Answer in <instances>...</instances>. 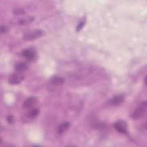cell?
<instances>
[{"label": "cell", "mask_w": 147, "mask_h": 147, "mask_svg": "<svg viewBox=\"0 0 147 147\" xmlns=\"http://www.w3.org/2000/svg\"><path fill=\"white\" fill-rule=\"evenodd\" d=\"M24 76L18 72L17 74H13L9 77L8 83L11 85L18 84L24 79Z\"/></svg>", "instance_id": "277c9868"}, {"label": "cell", "mask_w": 147, "mask_h": 147, "mask_svg": "<svg viewBox=\"0 0 147 147\" xmlns=\"http://www.w3.org/2000/svg\"><path fill=\"white\" fill-rule=\"evenodd\" d=\"M50 83L54 86H59L64 83V79L61 77L55 76L51 78Z\"/></svg>", "instance_id": "30bf717a"}, {"label": "cell", "mask_w": 147, "mask_h": 147, "mask_svg": "<svg viewBox=\"0 0 147 147\" xmlns=\"http://www.w3.org/2000/svg\"><path fill=\"white\" fill-rule=\"evenodd\" d=\"M38 101V99L35 96H30L27 98L23 103V107L25 109H29L35 105Z\"/></svg>", "instance_id": "52a82bcc"}, {"label": "cell", "mask_w": 147, "mask_h": 147, "mask_svg": "<svg viewBox=\"0 0 147 147\" xmlns=\"http://www.w3.org/2000/svg\"><path fill=\"white\" fill-rule=\"evenodd\" d=\"M86 22V18H82V19L80 21V22H79V24L78 25V26H76V32H79V31H80V30L82 29V28L84 27V26Z\"/></svg>", "instance_id": "5bb4252c"}, {"label": "cell", "mask_w": 147, "mask_h": 147, "mask_svg": "<svg viewBox=\"0 0 147 147\" xmlns=\"http://www.w3.org/2000/svg\"><path fill=\"white\" fill-rule=\"evenodd\" d=\"M7 121H8L9 123H11L13 122V117L11 115H9L7 117Z\"/></svg>", "instance_id": "2e32d148"}, {"label": "cell", "mask_w": 147, "mask_h": 147, "mask_svg": "<svg viewBox=\"0 0 147 147\" xmlns=\"http://www.w3.org/2000/svg\"><path fill=\"white\" fill-rule=\"evenodd\" d=\"M147 104L146 101H143L139 103L136 109L131 115V117L134 119H138L144 116L146 111Z\"/></svg>", "instance_id": "7a4b0ae2"}, {"label": "cell", "mask_w": 147, "mask_h": 147, "mask_svg": "<svg viewBox=\"0 0 147 147\" xmlns=\"http://www.w3.org/2000/svg\"><path fill=\"white\" fill-rule=\"evenodd\" d=\"M34 20V17L32 16H28L14 18L11 20V23L15 25H21L24 26L27 25L32 23Z\"/></svg>", "instance_id": "3957f363"}, {"label": "cell", "mask_w": 147, "mask_h": 147, "mask_svg": "<svg viewBox=\"0 0 147 147\" xmlns=\"http://www.w3.org/2000/svg\"><path fill=\"white\" fill-rule=\"evenodd\" d=\"M8 27L6 25H1V28H0V32H1V34H3V33H6L7 31H8Z\"/></svg>", "instance_id": "9a60e30c"}, {"label": "cell", "mask_w": 147, "mask_h": 147, "mask_svg": "<svg viewBox=\"0 0 147 147\" xmlns=\"http://www.w3.org/2000/svg\"><path fill=\"white\" fill-rule=\"evenodd\" d=\"M45 34V32L40 29L30 30L26 32L23 36V39L25 41L33 40L36 38L42 37Z\"/></svg>", "instance_id": "6da1fadb"}, {"label": "cell", "mask_w": 147, "mask_h": 147, "mask_svg": "<svg viewBox=\"0 0 147 147\" xmlns=\"http://www.w3.org/2000/svg\"><path fill=\"white\" fill-rule=\"evenodd\" d=\"M28 65L26 63L20 62L16 64L15 69L17 72L20 73L28 69Z\"/></svg>", "instance_id": "8fae6325"}, {"label": "cell", "mask_w": 147, "mask_h": 147, "mask_svg": "<svg viewBox=\"0 0 147 147\" xmlns=\"http://www.w3.org/2000/svg\"><path fill=\"white\" fill-rule=\"evenodd\" d=\"M114 126L115 129L119 133L122 134H126L127 133V123L125 121L119 120L117 121L114 124Z\"/></svg>", "instance_id": "5b68a950"}, {"label": "cell", "mask_w": 147, "mask_h": 147, "mask_svg": "<svg viewBox=\"0 0 147 147\" xmlns=\"http://www.w3.org/2000/svg\"><path fill=\"white\" fill-rule=\"evenodd\" d=\"M124 99V96L123 95L119 94L113 96L110 100V103L112 105H118L121 104Z\"/></svg>", "instance_id": "ba28073f"}, {"label": "cell", "mask_w": 147, "mask_h": 147, "mask_svg": "<svg viewBox=\"0 0 147 147\" xmlns=\"http://www.w3.org/2000/svg\"><path fill=\"white\" fill-rule=\"evenodd\" d=\"M70 126V123L68 122H64L61 123L57 127V132L59 135L63 134Z\"/></svg>", "instance_id": "9c48e42d"}, {"label": "cell", "mask_w": 147, "mask_h": 147, "mask_svg": "<svg viewBox=\"0 0 147 147\" xmlns=\"http://www.w3.org/2000/svg\"><path fill=\"white\" fill-rule=\"evenodd\" d=\"M38 113H39V110L36 108H33L28 112V115L30 118H34L38 114Z\"/></svg>", "instance_id": "4fadbf2b"}, {"label": "cell", "mask_w": 147, "mask_h": 147, "mask_svg": "<svg viewBox=\"0 0 147 147\" xmlns=\"http://www.w3.org/2000/svg\"><path fill=\"white\" fill-rule=\"evenodd\" d=\"M12 13L15 15H23L25 14L26 11H25V9L23 7H15L12 10Z\"/></svg>", "instance_id": "7c38bea8"}, {"label": "cell", "mask_w": 147, "mask_h": 147, "mask_svg": "<svg viewBox=\"0 0 147 147\" xmlns=\"http://www.w3.org/2000/svg\"><path fill=\"white\" fill-rule=\"evenodd\" d=\"M21 55L28 60H32L36 57V52L34 49L28 48L23 50L21 53Z\"/></svg>", "instance_id": "8992f818"}]
</instances>
